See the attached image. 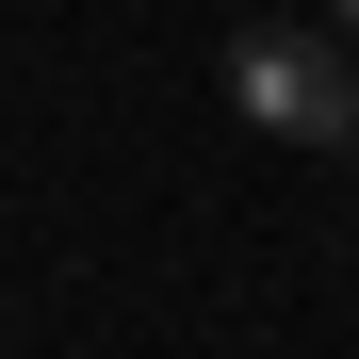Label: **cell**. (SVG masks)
Returning a JSON list of instances; mask_svg holds the SVG:
<instances>
[{"mask_svg": "<svg viewBox=\"0 0 359 359\" xmlns=\"http://www.w3.org/2000/svg\"><path fill=\"white\" fill-rule=\"evenodd\" d=\"M229 114L278 131V147H359V49L294 33V17H245L229 33Z\"/></svg>", "mask_w": 359, "mask_h": 359, "instance_id": "obj_1", "label": "cell"}, {"mask_svg": "<svg viewBox=\"0 0 359 359\" xmlns=\"http://www.w3.org/2000/svg\"><path fill=\"white\" fill-rule=\"evenodd\" d=\"M327 33H343V49H359V0H343V17H327Z\"/></svg>", "mask_w": 359, "mask_h": 359, "instance_id": "obj_2", "label": "cell"}]
</instances>
